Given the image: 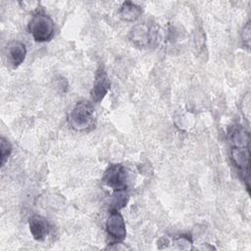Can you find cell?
Instances as JSON below:
<instances>
[{"label":"cell","mask_w":251,"mask_h":251,"mask_svg":"<svg viewBox=\"0 0 251 251\" xmlns=\"http://www.w3.org/2000/svg\"><path fill=\"white\" fill-rule=\"evenodd\" d=\"M102 181L114 191H125L128 186V174L122 164H111L105 171Z\"/></svg>","instance_id":"obj_3"},{"label":"cell","mask_w":251,"mask_h":251,"mask_svg":"<svg viewBox=\"0 0 251 251\" xmlns=\"http://www.w3.org/2000/svg\"><path fill=\"white\" fill-rule=\"evenodd\" d=\"M230 159L232 164L236 167L242 175L243 180L246 182L247 189H249V165H250V151L249 145L236 146L232 145L230 149Z\"/></svg>","instance_id":"obj_4"},{"label":"cell","mask_w":251,"mask_h":251,"mask_svg":"<svg viewBox=\"0 0 251 251\" xmlns=\"http://www.w3.org/2000/svg\"><path fill=\"white\" fill-rule=\"evenodd\" d=\"M107 234L114 240V243L122 242L126 236V223L119 210H110L106 220Z\"/></svg>","instance_id":"obj_5"},{"label":"cell","mask_w":251,"mask_h":251,"mask_svg":"<svg viewBox=\"0 0 251 251\" xmlns=\"http://www.w3.org/2000/svg\"><path fill=\"white\" fill-rule=\"evenodd\" d=\"M110 86H111V82L108 77V75L105 72V70L102 67H100L95 74L93 86L90 90L91 100L94 103L101 102L106 96V94L108 93Z\"/></svg>","instance_id":"obj_7"},{"label":"cell","mask_w":251,"mask_h":251,"mask_svg":"<svg viewBox=\"0 0 251 251\" xmlns=\"http://www.w3.org/2000/svg\"><path fill=\"white\" fill-rule=\"evenodd\" d=\"M241 40L243 46L246 48L250 47V40H251V27H250V22H248L245 26L243 27L242 33H241Z\"/></svg>","instance_id":"obj_14"},{"label":"cell","mask_w":251,"mask_h":251,"mask_svg":"<svg viewBox=\"0 0 251 251\" xmlns=\"http://www.w3.org/2000/svg\"><path fill=\"white\" fill-rule=\"evenodd\" d=\"M173 243H175L178 249H190L192 245V240L189 235L180 234L174 239Z\"/></svg>","instance_id":"obj_13"},{"label":"cell","mask_w":251,"mask_h":251,"mask_svg":"<svg viewBox=\"0 0 251 251\" xmlns=\"http://www.w3.org/2000/svg\"><path fill=\"white\" fill-rule=\"evenodd\" d=\"M26 56L25 45L21 41H11L6 47V58L8 64L16 69L20 67Z\"/></svg>","instance_id":"obj_8"},{"label":"cell","mask_w":251,"mask_h":251,"mask_svg":"<svg viewBox=\"0 0 251 251\" xmlns=\"http://www.w3.org/2000/svg\"><path fill=\"white\" fill-rule=\"evenodd\" d=\"M27 28L33 39L37 42H47L55 34V23L43 11H36L28 22Z\"/></svg>","instance_id":"obj_2"},{"label":"cell","mask_w":251,"mask_h":251,"mask_svg":"<svg viewBox=\"0 0 251 251\" xmlns=\"http://www.w3.org/2000/svg\"><path fill=\"white\" fill-rule=\"evenodd\" d=\"M129 40L137 47H147L156 39L154 28L146 24L134 25L129 32Z\"/></svg>","instance_id":"obj_6"},{"label":"cell","mask_w":251,"mask_h":251,"mask_svg":"<svg viewBox=\"0 0 251 251\" xmlns=\"http://www.w3.org/2000/svg\"><path fill=\"white\" fill-rule=\"evenodd\" d=\"M12 153V145L11 143L2 136L0 139V159H1V167H4L8 158Z\"/></svg>","instance_id":"obj_12"},{"label":"cell","mask_w":251,"mask_h":251,"mask_svg":"<svg viewBox=\"0 0 251 251\" xmlns=\"http://www.w3.org/2000/svg\"><path fill=\"white\" fill-rule=\"evenodd\" d=\"M28 226L32 237L37 241L44 240L50 232V225L48 221L40 215L31 216L28 220Z\"/></svg>","instance_id":"obj_9"},{"label":"cell","mask_w":251,"mask_h":251,"mask_svg":"<svg viewBox=\"0 0 251 251\" xmlns=\"http://www.w3.org/2000/svg\"><path fill=\"white\" fill-rule=\"evenodd\" d=\"M68 124L75 131H89L96 126L93 107L84 101L77 102L68 116Z\"/></svg>","instance_id":"obj_1"},{"label":"cell","mask_w":251,"mask_h":251,"mask_svg":"<svg viewBox=\"0 0 251 251\" xmlns=\"http://www.w3.org/2000/svg\"><path fill=\"white\" fill-rule=\"evenodd\" d=\"M119 14L123 21L134 22L141 16L142 8L131 1H126L122 4Z\"/></svg>","instance_id":"obj_10"},{"label":"cell","mask_w":251,"mask_h":251,"mask_svg":"<svg viewBox=\"0 0 251 251\" xmlns=\"http://www.w3.org/2000/svg\"><path fill=\"white\" fill-rule=\"evenodd\" d=\"M128 201L127 194L125 191H114L112 198L110 200L111 209L110 210H120L124 208Z\"/></svg>","instance_id":"obj_11"}]
</instances>
